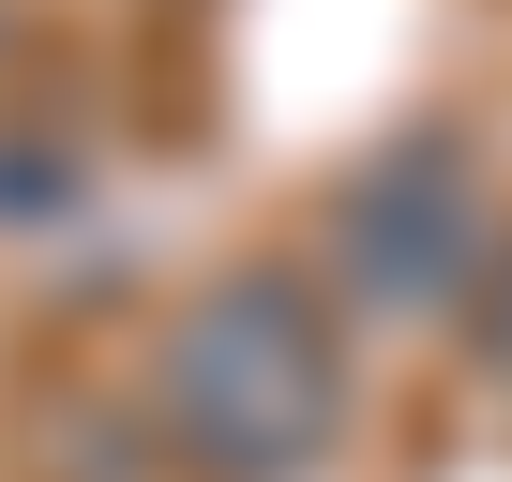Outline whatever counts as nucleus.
I'll return each instance as SVG.
<instances>
[{
	"instance_id": "f257e3e1",
	"label": "nucleus",
	"mask_w": 512,
	"mask_h": 482,
	"mask_svg": "<svg viewBox=\"0 0 512 482\" xmlns=\"http://www.w3.org/2000/svg\"><path fill=\"white\" fill-rule=\"evenodd\" d=\"M166 422L211 467H287V452H317L332 437V332L302 317V287H272V272L211 287L181 317V347H166Z\"/></svg>"
}]
</instances>
